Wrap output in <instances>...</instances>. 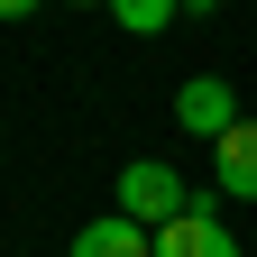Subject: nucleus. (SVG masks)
I'll use <instances>...</instances> for the list:
<instances>
[{
  "instance_id": "7ed1b4c3",
  "label": "nucleus",
  "mask_w": 257,
  "mask_h": 257,
  "mask_svg": "<svg viewBox=\"0 0 257 257\" xmlns=\"http://www.w3.org/2000/svg\"><path fill=\"white\" fill-rule=\"evenodd\" d=\"M175 128H193V138H230L239 128V92L220 83V74H193L175 92Z\"/></svg>"
},
{
  "instance_id": "39448f33",
  "label": "nucleus",
  "mask_w": 257,
  "mask_h": 257,
  "mask_svg": "<svg viewBox=\"0 0 257 257\" xmlns=\"http://www.w3.org/2000/svg\"><path fill=\"white\" fill-rule=\"evenodd\" d=\"M74 257H156V230H147V220H128V211H110V220H83Z\"/></svg>"
},
{
  "instance_id": "20e7f679",
  "label": "nucleus",
  "mask_w": 257,
  "mask_h": 257,
  "mask_svg": "<svg viewBox=\"0 0 257 257\" xmlns=\"http://www.w3.org/2000/svg\"><path fill=\"white\" fill-rule=\"evenodd\" d=\"M211 184L230 202H257V119H239L230 138H211Z\"/></svg>"
},
{
  "instance_id": "0eeeda50",
  "label": "nucleus",
  "mask_w": 257,
  "mask_h": 257,
  "mask_svg": "<svg viewBox=\"0 0 257 257\" xmlns=\"http://www.w3.org/2000/svg\"><path fill=\"white\" fill-rule=\"evenodd\" d=\"M28 10H37V0H0V19H28Z\"/></svg>"
},
{
  "instance_id": "423d86ee",
  "label": "nucleus",
  "mask_w": 257,
  "mask_h": 257,
  "mask_svg": "<svg viewBox=\"0 0 257 257\" xmlns=\"http://www.w3.org/2000/svg\"><path fill=\"white\" fill-rule=\"evenodd\" d=\"M175 10H184V0H110V19L128 28V37H156V28H166Z\"/></svg>"
},
{
  "instance_id": "f257e3e1",
  "label": "nucleus",
  "mask_w": 257,
  "mask_h": 257,
  "mask_svg": "<svg viewBox=\"0 0 257 257\" xmlns=\"http://www.w3.org/2000/svg\"><path fill=\"white\" fill-rule=\"evenodd\" d=\"M119 211L147 220V230H166V220L193 211V184H184L175 166H156V156H138V166H119Z\"/></svg>"
},
{
  "instance_id": "f03ea898",
  "label": "nucleus",
  "mask_w": 257,
  "mask_h": 257,
  "mask_svg": "<svg viewBox=\"0 0 257 257\" xmlns=\"http://www.w3.org/2000/svg\"><path fill=\"white\" fill-rule=\"evenodd\" d=\"M156 257H239L230 220H220V193H193V211L156 230Z\"/></svg>"
},
{
  "instance_id": "6e6552de",
  "label": "nucleus",
  "mask_w": 257,
  "mask_h": 257,
  "mask_svg": "<svg viewBox=\"0 0 257 257\" xmlns=\"http://www.w3.org/2000/svg\"><path fill=\"white\" fill-rule=\"evenodd\" d=\"M92 10H110V0H92Z\"/></svg>"
}]
</instances>
